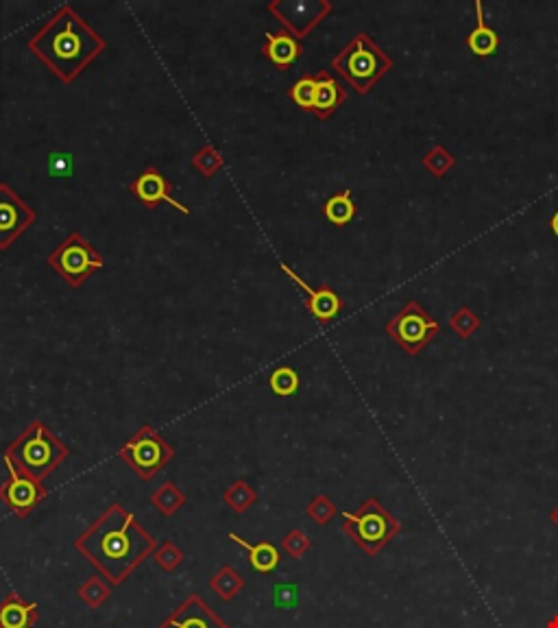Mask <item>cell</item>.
Here are the masks:
<instances>
[{
	"instance_id": "obj_1",
	"label": "cell",
	"mask_w": 558,
	"mask_h": 628,
	"mask_svg": "<svg viewBox=\"0 0 558 628\" xmlns=\"http://www.w3.org/2000/svg\"><path fill=\"white\" fill-rule=\"evenodd\" d=\"M74 548L111 585H123L149 556H153L157 539L142 528L138 518L125 506L111 504L74 539Z\"/></svg>"
},
{
	"instance_id": "obj_2",
	"label": "cell",
	"mask_w": 558,
	"mask_h": 628,
	"mask_svg": "<svg viewBox=\"0 0 558 628\" xmlns=\"http://www.w3.org/2000/svg\"><path fill=\"white\" fill-rule=\"evenodd\" d=\"M27 48L62 83H73L99 55L108 50V42L70 4H62L29 38Z\"/></svg>"
},
{
	"instance_id": "obj_3",
	"label": "cell",
	"mask_w": 558,
	"mask_h": 628,
	"mask_svg": "<svg viewBox=\"0 0 558 628\" xmlns=\"http://www.w3.org/2000/svg\"><path fill=\"white\" fill-rule=\"evenodd\" d=\"M68 456V445L47 423L31 422L7 445L3 458L12 467L44 483V478H48Z\"/></svg>"
},
{
	"instance_id": "obj_4",
	"label": "cell",
	"mask_w": 558,
	"mask_h": 628,
	"mask_svg": "<svg viewBox=\"0 0 558 628\" xmlns=\"http://www.w3.org/2000/svg\"><path fill=\"white\" fill-rule=\"evenodd\" d=\"M332 70H336L358 94H369L375 83L393 70V59L371 35L360 31L341 48V53H336Z\"/></svg>"
},
{
	"instance_id": "obj_5",
	"label": "cell",
	"mask_w": 558,
	"mask_h": 628,
	"mask_svg": "<svg viewBox=\"0 0 558 628\" xmlns=\"http://www.w3.org/2000/svg\"><path fill=\"white\" fill-rule=\"evenodd\" d=\"M343 533L367 556H378L402 533V524L378 498H367L358 510H344Z\"/></svg>"
},
{
	"instance_id": "obj_6",
	"label": "cell",
	"mask_w": 558,
	"mask_h": 628,
	"mask_svg": "<svg viewBox=\"0 0 558 628\" xmlns=\"http://www.w3.org/2000/svg\"><path fill=\"white\" fill-rule=\"evenodd\" d=\"M47 265L73 288H81L96 271L105 266V257L94 249L92 242L79 231H73L48 253Z\"/></svg>"
},
{
	"instance_id": "obj_7",
	"label": "cell",
	"mask_w": 558,
	"mask_h": 628,
	"mask_svg": "<svg viewBox=\"0 0 558 628\" xmlns=\"http://www.w3.org/2000/svg\"><path fill=\"white\" fill-rule=\"evenodd\" d=\"M384 332L408 356H419L439 336L440 323L425 310L417 299H408L404 308L384 326Z\"/></svg>"
},
{
	"instance_id": "obj_8",
	"label": "cell",
	"mask_w": 558,
	"mask_h": 628,
	"mask_svg": "<svg viewBox=\"0 0 558 628\" xmlns=\"http://www.w3.org/2000/svg\"><path fill=\"white\" fill-rule=\"evenodd\" d=\"M118 458L129 465L142 480H153L175 458V448L166 443V439L157 432L153 425L144 423L118 449Z\"/></svg>"
},
{
	"instance_id": "obj_9",
	"label": "cell",
	"mask_w": 558,
	"mask_h": 628,
	"mask_svg": "<svg viewBox=\"0 0 558 628\" xmlns=\"http://www.w3.org/2000/svg\"><path fill=\"white\" fill-rule=\"evenodd\" d=\"M266 12L297 39L308 38L334 12L329 0H271Z\"/></svg>"
},
{
	"instance_id": "obj_10",
	"label": "cell",
	"mask_w": 558,
	"mask_h": 628,
	"mask_svg": "<svg viewBox=\"0 0 558 628\" xmlns=\"http://www.w3.org/2000/svg\"><path fill=\"white\" fill-rule=\"evenodd\" d=\"M4 467L9 471V478L0 484V502L7 506L13 515H18V518H27L47 500L44 483L22 474V471L12 467L9 463H4Z\"/></svg>"
},
{
	"instance_id": "obj_11",
	"label": "cell",
	"mask_w": 558,
	"mask_h": 628,
	"mask_svg": "<svg viewBox=\"0 0 558 628\" xmlns=\"http://www.w3.org/2000/svg\"><path fill=\"white\" fill-rule=\"evenodd\" d=\"M38 221V212L24 204L9 184H0V251H7L29 227Z\"/></svg>"
},
{
	"instance_id": "obj_12",
	"label": "cell",
	"mask_w": 558,
	"mask_h": 628,
	"mask_svg": "<svg viewBox=\"0 0 558 628\" xmlns=\"http://www.w3.org/2000/svg\"><path fill=\"white\" fill-rule=\"evenodd\" d=\"M279 268H282L283 275H286L288 280H292V283H295L299 291L303 292V301H306L308 312L317 318V323L327 326V323H332L334 318L343 312L344 308L343 297L338 295L332 286H327V283H323V286H317V288L310 286V283L303 280L301 275H297L286 262H282Z\"/></svg>"
},
{
	"instance_id": "obj_13",
	"label": "cell",
	"mask_w": 558,
	"mask_h": 628,
	"mask_svg": "<svg viewBox=\"0 0 558 628\" xmlns=\"http://www.w3.org/2000/svg\"><path fill=\"white\" fill-rule=\"evenodd\" d=\"M129 190L131 195H134L142 205L149 207V210H155V207L166 204L175 207L181 214L190 216V210L175 199V186H172V181L161 173L160 169H155V166H149V169L142 170L129 184Z\"/></svg>"
},
{
	"instance_id": "obj_14",
	"label": "cell",
	"mask_w": 558,
	"mask_h": 628,
	"mask_svg": "<svg viewBox=\"0 0 558 628\" xmlns=\"http://www.w3.org/2000/svg\"><path fill=\"white\" fill-rule=\"evenodd\" d=\"M157 628H231L216 615L214 609L207 605L199 594L187 596L169 620L161 622Z\"/></svg>"
},
{
	"instance_id": "obj_15",
	"label": "cell",
	"mask_w": 558,
	"mask_h": 628,
	"mask_svg": "<svg viewBox=\"0 0 558 628\" xmlns=\"http://www.w3.org/2000/svg\"><path fill=\"white\" fill-rule=\"evenodd\" d=\"M347 100V88L338 79H334L327 70L317 73V90H314V103L310 114L318 120H327L336 114V109Z\"/></svg>"
},
{
	"instance_id": "obj_16",
	"label": "cell",
	"mask_w": 558,
	"mask_h": 628,
	"mask_svg": "<svg viewBox=\"0 0 558 628\" xmlns=\"http://www.w3.org/2000/svg\"><path fill=\"white\" fill-rule=\"evenodd\" d=\"M303 47L301 39H297L295 35L288 31H277V33H264V47L262 55L264 59H268L277 70H288L292 64L301 57Z\"/></svg>"
},
{
	"instance_id": "obj_17",
	"label": "cell",
	"mask_w": 558,
	"mask_h": 628,
	"mask_svg": "<svg viewBox=\"0 0 558 628\" xmlns=\"http://www.w3.org/2000/svg\"><path fill=\"white\" fill-rule=\"evenodd\" d=\"M38 622V605L22 600L16 591H9L0 602V628H33Z\"/></svg>"
},
{
	"instance_id": "obj_18",
	"label": "cell",
	"mask_w": 558,
	"mask_h": 628,
	"mask_svg": "<svg viewBox=\"0 0 558 628\" xmlns=\"http://www.w3.org/2000/svg\"><path fill=\"white\" fill-rule=\"evenodd\" d=\"M474 9L475 27L466 35V48H469L475 57H491V55H495L497 48H500V35H497L493 27L486 24L484 7H482L480 0H475Z\"/></svg>"
},
{
	"instance_id": "obj_19",
	"label": "cell",
	"mask_w": 558,
	"mask_h": 628,
	"mask_svg": "<svg viewBox=\"0 0 558 628\" xmlns=\"http://www.w3.org/2000/svg\"><path fill=\"white\" fill-rule=\"evenodd\" d=\"M230 539L236 541L238 545H242L248 552V565L253 567L260 574H271V571L277 570V565L282 563V554L271 541H260V544H248V541L242 539L240 535L230 533Z\"/></svg>"
},
{
	"instance_id": "obj_20",
	"label": "cell",
	"mask_w": 558,
	"mask_h": 628,
	"mask_svg": "<svg viewBox=\"0 0 558 628\" xmlns=\"http://www.w3.org/2000/svg\"><path fill=\"white\" fill-rule=\"evenodd\" d=\"M323 214H326V219L332 222V225L347 227L358 214V205L356 201H353L352 190L344 188L341 192H336V195L329 196L326 205H323Z\"/></svg>"
},
{
	"instance_id": "obj_21",
	"label": "cell",
	"mask_w": 558,
	"mask_h": 628,
	"mask_svg": "<svg viewBox=\"0 0 558 628\" xmlns=\"http://www.w3.org/2000/svg\"><path fill=\"white\" fill-rule=\"evenodd\" d=\"M207 587H210L221 600L230 602L245 589V579H242L240 571L233 570L231 565H222L221 570L212 576L210 582H207Z\"/></svg>"
},
{
	"instance_id": "obj_22",
	"label": "cell",
	"mask_w": 558,
	"mask_h": 628,
	"mask_svg": "<svg viewBox=\"0 0 558 628\" xmlns=\"http://www.w3.org/2000/svg\"><path fill=\"white\" fill-rule=\"evenodd\" d=\"M151 504H153L161 515L170 518V515H175L177 510L186 504V495L175 483L166 480L160 489H155L153 493H151Z\"/></svg>"
},
{
	"instance_id": "obj_23",
	"label": "cell",
	"mask_w": 558,
	"mask_h": 628,
	"mask_svg": "<svg viewBox=\"0 0 558 628\" xmlns=\"http://www.w3.org/2000/svg\"><path fill=\"white\" fill-rule=\"evenodd\" d=\"M79 600L83 605H88L90 609H99L108 602V597L111 596V582L103 576H90L88 580L77 589Z\"/></svg>"
},
{
	"instance_id": "obj_24",
	"label": "cell",
	"mask_w": 558,
	"mask_h": 628,
	"mask_svg": "<svg viewBox=\"0 0 558 628\" xmlns=\"http://www.w3.org/2000/svg\"><path fill=\"white\" fill-rule=\"evenodd\" d=\"M222 500H225V504L230 506L233 513L242 515L257 502V493H256V489H253L251 484L247 483V480H236V483H233L230 489H225Z\"/></svg>"
},
{
	"instance_id": "obj_25",
	"label": "cell",
	"mask_w": 558,
	"mask_h": 628,
	"mask_svg": "<svg viewBox=\"0 0 558 628\" xmlns=\"http://www.w3.org/2000/svg\"><path fill=\"white\" fill-rule=\"evenodd\" d=\"M299 373L292 367H277L273 369L271 376H268V388L277 395V397H292L299 391Z\"/></svg>"
},
{
	"instance_id": "obj_26",
	"label": "cell",
	"mask_w": 558,
	"mask_h": 628,
	"mask_svg": "<svg viewBox=\"0 0 558 628\" xmlns=\"http://www.w3.org/2000/svg\"><path fill=\"white\" fill-rule=\"evenodd\" d=\"M225 166V157L214 149V144L205 142L195 155H192V169L203 177H214Z\"/></svg>"
},
{
	"instance_id": "obj_27",
	"label": "cell",
	"mask_w": 558,
	"mask_h": 628,
	"mask_svg": "<svg viewBox=\"0 0 558 628\" xmlns=\"http://www.w3.org/2000/svg\"><path fill=\"white\" fill-rule=\"evenodd\" d=\"M421 164H423V169L428 170L430 175L445 177L456 166V157L454 153H449L443 144H436L421 157Z\"/></svg>"
},
{
	"instance_id": "obj_28",
	"label": "cell",
	"mask_w": 558,
	"mask_h": 628,
	"mask_svg": "<svg viewBox=\"0 0 558 628\" xmlns=\"http://www.w3.org/2000/svg\"><path fill=\"white\" fill-rule=\"evenodd\" d=\"M314 90H317V73H314V74H303V77H299L295 83L291 85V90H288V96H291V100L297 105L299 109L312 111Z\"/></svg>"
},
{
	"instance_id": "obj_29",
	"label": "cell",
	"mask_w": 558,
	"mask_h": 628,
	"mask_svg": "<svg viewBox=\"0 0 558 628\" xmlns=\"http://www.w3.org/2000/svg\"><path fill=\"white\" fill-rule=\"evenodd\" d=\"M449 327L454 330L456 334H458L460 338H471L474 336L475 332H480V327H482V318H480V314H475L471 308H458L454 314L449 317Z\"/></svg>"
},
{
	"instance_id": "obj_30",
	"label": "cell",
	"mask_w": 558,
	"mask_h": 628,
	"mask_svg": "<svg viewBox=\"0 0 558 628\" xmlns=\"http://www.w3.org/2000/svg\"><path fill=\"white\" fill-rule=\"evenodd\" d=\"M184 550L172 544V541H164V544L157 545V550L153 552L155 565L164 571H175L177 567L184 563Z\"/></svg>"
},
{
	"instance_id": "obj_31",
	"label": "cell",
	"mask_w": 558,
	"mask_h": 628,
	"mask_svg": "<svg viewBox=\"0 0 558 628\" xmlns=\"http://www.w3.org/2000/svg\"><path fill=\"white\" fill-rule=\"evenodd\" d=\"M306 513H308V518H310L312 521H317L318 526H326L334 519V515H336V504H334L326 493H318V495H314V498L310 500V504L306 506Z\"/></svg>"
},
{
	"instance_id": "obj_32",
	"label": "cell",
	"mask_w": 558,
	"mask_h": 628,
	"mask_svg": "<svg viewBox=\"0 0 558 628\" xmlns=\"http://www.w3.org/2000/svg\"><path fill=\"white\" fill-rule=\"evenodd\" d=\"M310 545H312L310 536L299 528H292L291 533L283 535L282 539V548L286 550L292 559H301V556H306V552L310 550Z\"/></svg>"
},
{
	"instance_id": "obj_33",
	"label": "cell",
	"mask_w": 558,
	"mask_h": 628,
	"mask_svg": "<svg viewBox=\"0 0 558 628\" xmlns=\"http://www.w3.org/2000/svg\"><path fill=\"white\" fill-rule=\"evenodd\" d=\"M550 230H552V234L558 238V210L554 212V216L550 219Z\"/></svg>"
},
{
	"instance_id": "obj_34",
	"label": "cell",
	"mask_w": 558,
	"mask_h": 628,
	"mask_svg": "<svg viewBox=\"0 0 558 628\" xmlns=\"http://www.w3.org/2000/svg\"><path fill=\"white\" fill-rule=\"evenodd\" d=\"M550 521H552V524H554V528L558 530V506H554V509H552V513H550Z\"/></svg>"
},
{
	"instance_id": "obj_35",
	"label": "cell",
	"mask_w": 558,
	"mask_h": 628,
	"mask_svg": "<svg viewBox=\"0 0 558 628\" xmlns=\"http://www.w3.org/2000/svg\"><path fill=\"white\" fill-rule=\"evenodd\" d=\"M545 628H558V613H556V615H552L550 620L545 622Z\"/></svg>"
}]
</instances>
